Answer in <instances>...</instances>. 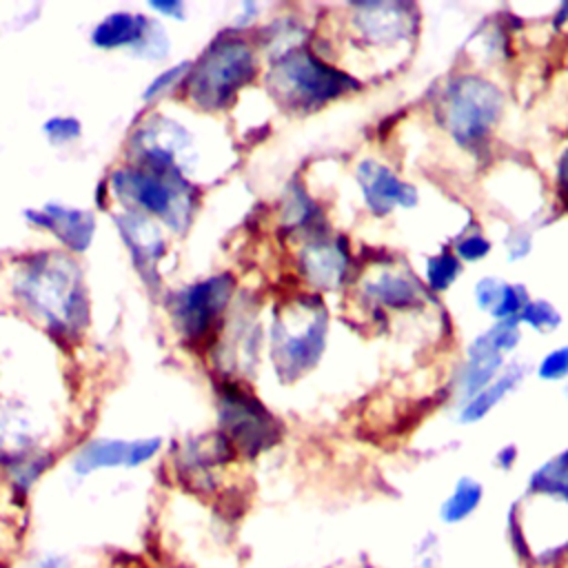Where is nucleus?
<instances>
[{"instance_id":"18","label":"nucleus","mask_w":568,"mask_h":568,"mask_svg":"<svg viewBox=\"0 0 568 568\" xmlns=\"http://www.w3.org/2000/svg\"><path fill=\"white\" fill-rule=\"evenodd\" d=\"M481 499H484V486L477 479L468 477V475L459 477L455 481L450 495L439 506L442 524L457 526V524L466 521L468 517L475 515V510L479 508Z\"/></svg>"},{"instance_id":"9","label":"nucleus","mask_w":568,"mask_h":568,"mask_svg":"<svg viewBox=\"0 0 568 568\" xmlns=\"http://www.w3.org/2000/svg\"><path fill=\"white\" fill-rule=\"evenodd\" d=\"M162 450L160 437H98L84 442L71 457V470L78 477H87L98 470L140 468L158 457Z\"/></svg>"},{"instance_id":"4","label":"nucleus","mask_w":568,"mask_h":568,"mask_svg":"<svg viewBox=\"0 0 568 568\" xmlns=\"http://www.w3.org/2000/svg\"><path fill=\"white\" fill-rule=\"evenodd\" d=\"M355 87L357 82L351 75L302 49L282 53L268 73V89L275 100L304 111L317 109Z\"/></svg>"},{"instance_id":"3","label":"nucleus","mask_w":568,"mask_h":568,"mask_svg":"<svg viewBox=\"0 0 568 568\" xmlns=\"http://www.w3.org/2000/svg\"><path fill=\"white\" fill-rule=\"evenodd\" d=\"M253 75L255 53L251 44L235 36L217 38L189 71V98L200 109H224Z\"/></svg>"},{"instance_id":"2","label":"nucleus","mask_w":568,"mask_h":568,"mask_svg":"<svg viewBox=\"0 0 568 568\" xmlns=\"http://www.w3.org/2000/svg\"><path fill=\"white\" fill-rule=\"evenodd\" d=\"M326 311L317 300H295L273 317L271 353L282 382H293L315 366L326 342Z\"/></svg>"},{"instance_id":"5","label":"nucleus","mask_w":568,"mask_h":568,"mask_svg":"<svg viewBox=\"0 0 568 568\" xmlns=\"http://www.w3.org/2000/svg\"><path fill=\"white\" fill-rule=\"evenodd\" d=\"M217 433L237 457L255 459L280 444L282 422L240 384H224L217 395Z\"/></svg>"},{"instance_id":"12","label":"nucleus","mask_w":568,"mask_h":568,"mask_svg":"<svg viewBox=\"0 0 568 568\" xmlns=\"http://www.w3.org/2000/svg\"><path fill=\"white\" fill-rule=\"evenodd\" d=\"M142 166H151L166 173H180L184 169V153L191 146L189 133L171 120H153L133 138Z\"/></svg>"},{"instance_id":"11","label":"nucleus","mask_w":568,"mask_h":568,"mask_svg":"<svg viewBox=\"0 0 568 568\" xmlns=\"http://www.w3.org/2000/svg\"><path fill=\"white\" fill-rule=\"evenodd\" d=\"M237 455L231 444L215 430L184 442L175 455L178 477L200 493H209L215 486V470L233 462Z\"/></svg>"},{"instance_id":"27","label":"nucleus","mask_w":568,"mask_h":568,"mask_svg":"<svg viewBox=\"0 0 568 568\" xmlns=\"http://www.w3.org/2000/svg\"><path fill=\"white\" fill-rule=\"evenodd\" d=\"M20 568H75L73 559L64 550H40L27 559Z\"/></svg>"},{"instance_id":"17","label":"nucleus","mask_w":568,"mask_h":568,"mask_svg":"<svg viewBox=\"0 0 568 568\" xmlns=\"http://www.w3.org/2000/svg\"><path fill=\"white\" fill-rule=\"evenodd\" d=\"M51 464H53V455L44 448H38L4 462L2 466L7 473V484L11 495L20 501L27 499L33 486L40 481V477L51 468Z\"/></svg>"},{"instance_id":"32","label":"nucleus","mask_w":568,"mask_h":568,"mask_svg":"<svg viewBox=\"0 0 568 568\" xmlns=\"http://www.w3.org/2000/svg\"><path fill=\"white\" fill-rule=\"evenodd\" d=\"M517 462V446L515 444H508V446H501L497 453H495V466L501 468V470H510Z\"/></svg>"},{"instance_id":"16","label":"nucleus","mask_w":568,"mask_h":568,"mask_svg":"<svg viewBox=\"0 0 568 568\" xmlns=\"http://www.w3.org/2000/svg\"><path fill=\"white\" fill-rule=\"evenodd\" d=\"M302 268L315 286L335 288L346 273V253L335 242H313L302 253Z\"/></svg>"},{"instance_id":"13","label":"nucleus","mask_w":568,"mask_h":568,"mask_svg":"<svg viewBox=\"0 0 568 568\" xmlns=\"http://www.w3.org/2000/svg\"><path fill=\"white\" fill-rule=\"evenodd\" d=\"M24 217L53 233L69 251L82 253L87 251V246L93 240V231H95V217L89 211L82 209H71V206H62V204H47L42 209H29L24 211Z\"/></svg>"},{"instance_id":"30","label":"nucleus","mask_w":568,"mask_h":568,"mask_svg":"<svg viewBox=\"0 0 568 568\" xmlns=\"http://www.w3.org/2000/svg\"><path fill=\"white\" fill-rule=\"evenodd\" d=\"M477 293V302L484 306V308H490L495 313V308L501 304L504 300V293H506V286L501 282H495V280H481L475 288Z\"/></svg>"},{"instance_id":"25","label":"nucleus","mask_w":568,"mask_h":568,"mask_svg":"<svg viewBox=\"0 0 568 568\" xmlns=\"http://www.w3.org/2000/svg\"><path fill=\"white\" fill-rule=\"evenodd\" d=\"M189 69H191L189 62H180V64H175V67L162 71V73L146 87L144 100H153V98H158V95L171 91L184 75H189Z\"/></svg>"},{"instance_id":"8","label":"nucleus","mask_w":568,"mask_h":568,"mask_svg":"<svg viewBox=\"0 0 568 568\" xmlns=\"http://www.w3.org/2000/svg\"><path fill=\"white\" fill-rule=\"evenodd\" d=\"M499 91L481 78H462L448 98V124L459 142H477L497 120Z\"/></svg>"},{"instance_id":"7","label":"nucleus","mask_w":568,"mask_h":568,"mask_svg":"<svg viewBox=\"0 0 568 568\" xmlns=\"http://www.w3.org/2000/svg\"><path fill=\"white\" fill-rule=\"evenodd\" d=\"M233 293L229 275H215L180 288L171 297V315L180 333L189 339H200L224 313Z\"/></svg>"},{"instance_id":"22","label":"nucleus","mask_w":568,"mask_h":568,"mask_svg":"<svg viewBox=\"0 0 568 568\" xmlns=\"http://www.w3.org/2000/svg\"><path fill=\"white\" fill-rule=\"evenodd\" d=\"M515 386V375H506L499 382L486 386L481 393H477L473 399H468V404L462 408L459 413V422L464 424H473L479 422L484 415L490 413V408L504 399V395Z\"/></svg>"},{"instance_id":"31","label":"nucleus","mask_w":568,"mask_h":568,"mask_svg":"<svg viewBox=\"0 0 568 568\" xmlns=\"http://www.w3.org/2000/svg\"><path fill=\"white\" fill-rule=\"evenodd\" d=\"M457 251H459V255L466 257V260H477V257H481V255L488 253V242H486L484 237H479V235H473V237L464 240Z\"/></svg>"},{"instance_id":"24","label":"nucleus","mask_w":568,"mask_h":568,"mask_svg":"<svg viewBox=\"0 0 568 568\" xmlns=\"http://www.w3.org/2000/svg\"><path fill=\"white\" fill-rule=\"evenodd\" d=\"M44 135L51 140V144H67L75 138H80L82 126L75 118H49L42 126Z\"/></svg>"},{"instance_id":"19","label":"nucleus","mask_w":568,"mask_h":568,"mask_svg":"<svg viewBox=\"0 0 568 568\" xmlns=\"http://www.w3.org/2000/svg\"><path fill=\"white\" fill-rule=\"evenodd\" d=\"M359 29L371 40H393L406 29V18L393 4H364Z\"/></svg>"},{"instance_id":"6","label":"nucleus","mask_w":568,"mask_h":568,"mask_svg":"<svg viewBox=\"0 0 568 568\" xmlns=\"http://www.w3.org/2000/svg\"><path fill=\"white\" fill-rule=\"evenodd\" d=\"M113 191L120 200L162 217L180 231L191 213V189L180 173H166L151 166H126L113 173Z\"/></svg>"},{"instance_id":"20","label":"nucleus","mask_w":568,"mask_h":568,"mask_svg":"<svg viewBox=\"0 0 568 568\" xmlns=\"http://www.w3.org/2000/svg\"><path fill=\"white\" fill-rule=\"evenodd\" d=\"M528 493L568 499V450H561L530 475Z\"/></svg>"},{"instance_id":"10","label":"nucleus","mask_w":568,"mask_h":568,"mask_svg":"<svg viewBox=\"0 0 568 568\" xmlns=\"http://www.w3.org/2000/svg\"><path fill=\"white\" fill-rule=\"evenodd\" d=\"M91 42L100 49L131 47L146 58H162L166 51V40L160 27L140 13L129 11L109 13L102 22H98L91 31Z\"/></svg>"},{"instance_id":"29","label":"nucleus","mask_w":568,"mask_h":568,"mask_svg":"<svg viewBox=\"0 0 568 568\" xmlns=\"http://www.w3.org/2000/svg\"><path fill=\"white\" fill-rule=\"evenodd\" d=\"M539 375L544 379H561L568 375V346L552 351L544 357L541 366H539Z\"/></svg>"},{"instance_id":"33","label":"nucleus","mask_w":568,"mask_h":568,"mask_svg":"<svg viewBox=\"0 0 568 568\" xmlns=\"http://www.w3.org/2000/svg\"><path fill=\"white\" fill-rule=\"evenodd\" d=\"M149 7H153L162 13H169L171 18H182V9H184L182 2H149Z\"/></svg>"},{"instance_id":"14","label":"nucleus","mask_w":568,"mask_h":568,"mask_svg":"<svg viewBox=\"0 0 568 568\" xmlns=\"http://www.w3.org/2000/svg\"><path fill=\"white\" fill-rule=\"evenodd\" d=\"M357 182L362 186V193L366 197V204L373 213L386 215L393 206H413L415 204V191L399 182L386 166L366 160L357 166Z\"/></svg>"},{"instance_id":"26","label":"nucleus","mask_w":568,"mask_h":568,"mask_svg":"<svg viewBox=\"0 0 568 568\" xmlns=\"http://www.w3.org/2000/svg\"><path fill=\"white\" fill-rule=\"evenodd\" d=\"M413 559L417 564V568H439V561H442V550H439V539L437 535L428 532L424 535L415 550H413Z\"/></svg>"},{"instance_id":"1","label":"nucleus","mask_w":568,"mask_h":568,"mask_svg":"<svg viewBox=\"0 0 568 568\" xmlns=\"http://www.w3.org/2000/svg\"><path fill=\"white\" fill-rule=\"evenodd\" d=\"M18 297L55 333L73 335L89 317L82 275L71 260L42 253L29 260L16 280Z\"/></svg>"},{"instance_id":"21","label":"nucleus","mask_w":568,"mask_h":568,"mask_svg":"<svg viewBox=\"0 0 568 568\" xmlns=\"http://www.w3.org/2000/svg\"><path fill=\"white\" fill-rule=\"evenodd\" d=\"M368 293L388 306H406L417 300L419 288L399 275L384 273L382 277L368 284Z\"/></svg>"},{"instance_id":"15","label":"nucleus","mask_w":568,"mask_h":568,"mask_svg":"<svg viewBox=\"0 0 568 568\" xmlns=\"http://www.w3.org/2000/svg\"><path fill=\"white\" fill-rule=\"evenodd\" d=\"M120 233L131 248V255L140 271H153L160 255L164 253V240L158 226L140 211H129L118 217Z\"/></svg>"},{"instance_id":"28","label":"nucleus","mask_w":568,"mask_h":568,"mask_svg":"<svg viewBox=\"0 0 568 568\" xmlns=\"http://www.w3.org/2000/svg\"><path fill=\"white\" fill-rule=\"evenodd\" d=\"M521 317L532 324V326H539V328H546V326H555L559 322L557 313L552 311L550 304L546 302H528L524 308H521Z\"/></svg>"},{"instance_id":"34","label":"nucleus","mask_w":568,"mask_h":568,"mask_svg":"<svg viewBox=\"0 0 568 568\" xmlns=\"http://www.w3.org/2000/svg\"><path fill=\"white\" fill-rule=\"evenodd\" d=\"M559 186H561V195H564V200L568 204V151H566V155H564V160L559 164Z\"/></svg>"},{"instance_id":"23","label":"nucleus","mask_w":568,"mask_h":568,"mask_svg":"<svg viewBox=\"0 0 568 568\" xmlns=\"http://www.w3.org/2000/svg\"><path fill=\"white\" fill-rule=\"evenodd\" d=\"M459 271V264L453 255L442 253L433 260H428V282L433 288H446Z\"/></svg>"}]
</instances>
